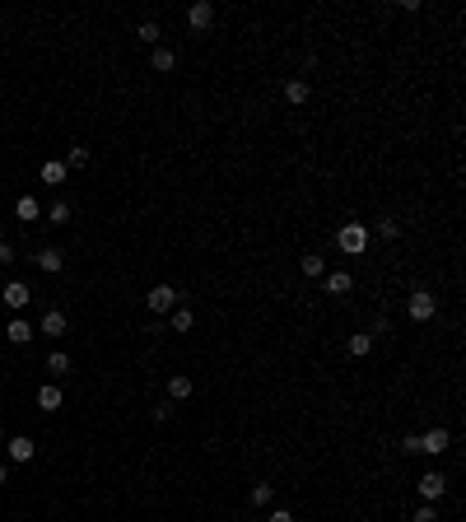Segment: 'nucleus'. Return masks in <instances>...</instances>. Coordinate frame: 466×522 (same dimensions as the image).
I'll return each instance as SVG.
<instances>
[{
    "label": "nucleus",
    "instance_id": "obj_1",
    "mask_svg": "<svg viewBox=\"0 0 466 522\" xmlns=\"http://www.w3.org/2000/svg\"><path fill=\"white\" fill-rule=\"evenodd\" d=\"M369 224H341V233H336V248L345 252V257H364V248H369Z\"/></svg>",
    "mask_w": 466,
    "mask_h": 522
},
{
    "label": "nucleus",
    "instance_id": "obj_2",
    "mask_svg": "<svg viewBox=\"0 0 466 522\" xmlns=\"http://www.w3.org/2000/svg\"><path fill=\"white\" fill-rule=\"evenodd\" d=\"M177 303H182V294H177L173 285H154V290L145 294V308L150 312H173Z\"/></svg>",
    "mask_w": 466,
    "mask_h": 522
},
{
    "label": "nucleus",
    "instance_id": "obj_3",
    "mask_svg": "<svg viewBox=\"0 0 466 522\" xmlns=\"http://www.w3.org/2000/svg\"><path fill=\"white\" fill-rule=\"evenodd\" d=\"M410 317H415V322H429V317H434V312H438V299H434V294L429 290H410Z\"/></svg>",
    "mask_w": 466,
    "mask_h": 522
},
{
    "label": "nucleus",
    "instance_id": "obj_4",
    "mask_svg": "<svg viewBox=\"0 0 466 522\" xmlns=\"http://www.w3.org/2000/svg\"><path fill=\"white\" fill-rule=\"evenodd\" d=\"M443 494H447V476H443V471H425V476H420V499L438 503Z\"/></svg>",
    "mask_w": 466,
    "mask_h": 522
},
{
    "label": "nucleus",
    "instance_id": "obj_5",
    "mask_svg": "<svg viewBox=\"0 0 466 522\" xmlns=\"http://www.w3.org/2000/svg\"><path fill=\"white\" fill-rule=\"evenodd\" d=\"M447 443H452L447 429H425V434H420V452H429V457H443Z\"/></svg>",
    "mask_w": 466,
    "mask_h": 522
},
{
    "label": "nucleus",
    "instance_id": "obj_6",
    "mask_svg": "<svg viewBox=\"0 0 466 522\" xmlns=\"http://www.w3.org/2000/svg\"><path fill=\"white\" fill-rule=\"evenodd\" d=\"M28 299H33V294H28V285H19V280H10V285H5V308H10V312H23V308H28Z\"/></svg>",
    "mask_w": 466,
    "mask_h": 522
},
{
    "label": "nucleus",
    "instance_id": "obj_7",
    "mask_svg": "<svg viewBox=\"0 0 466 522\" xmlns=\"http://www.w3.org/2000/svg\"><path fill=\"white\" fill-rule=\"evenodd\" d=\"M312 98V89H308V79H285V103H290V108H303V103H308Z\"/></svg>",
    "mask_w": 466,
    "mask_h": 522
},
{
    "label": "nucleus",
    "instance_id": "obj_8",
    "mask_svg": "<svg viewBox=\"0 0 466 522\" xmlns=\"http://www.w3.org/2000/svg\"><path fill=\"white\" fill-rule=\"evenodd\" d=\"M187 23H192V28H210L214 23V5L210 0H196L192 10H187Z\"/></svg>",
    "mask_w": 466,
    "mask_h": 522
},
{
    "label": "nucleus",
    "instance_id": "obj_9",
    "mask_svg": "<svg viewBox=\"0 0 466 522\" xmlns=\"http://www.w3.org/2000/svg\"><path fill=\"white\" fill-rule=\"evenodd\" d=\"M33 261H38V271H47V275H61V271H65V257H61L57 248H42Z\"/></svg>",
    "mask_w": 466,
    "mask_h": 522
},
{
    "label": "nucleus",
    "instance_id": "obj_10",
    "mask_svg": "<svg viewBox=\"0 0 466 522\" xmlns=\"http://www.w3.org/2000/svg\"><path fill=\"white\" fill-rule=\"evenodd\" d=\"M5 452H10V462H33V452H38V448H33V439H10V443H5Z\"/></svg>",
    "mask_w": 466,
    "mask_h": 522
},
{
    "label": "nucleus",
    "instance_id": "obj_11",
    "mask_svg": "<svg viewBox=\"0 0 466 522\" xmlns=\"http://www.w3.org/2000/svg\"><path fill=\"white\" fill-rule=\"evenodd\" d=\"M187 396H192V378H187V373H173V378H168V401H187Z\"/></svg>",
    "mask_w": 466,
    "mask_h": 522
},
{
    "label": "nucleus",
    "instance_id": "obj_12",
    "mask_svg": "<svg viewBox=\"0 0 466 522\" xmlns=\"http://www.w3.org/2000/svg\"><path fill=\"white\" fill-rule=\"evenodd\" d=\"M150 66H154L159 75H168V70H177V52H173V47H154V57H150Z\"/></svg>",
    "mask_w": 466,
    "mask_h": 522
},
{
    "label": "nucleus",
    "instance_id": "obj_13",
    "mask_svg": "<svg viewBox=\"0 0 466 522\" xmlns=\"http://www.w3.org/2000/svg\"><path fill=\"white\" fill-rule=\"evenodd\" d=\"M350 290H354V275H350V271H331L327 275V294L341 299V294H350Z\"/></svg>",
    "mask_w": 466,
    "mask_h": 522
},
{
    "label": "nucleus",
    "instance_id": "obj_14",
    "mask_svg": "<svg viewBox=\"0 0 466 522\" xmlns=\"http://www.w3.org/2000/svg\"><path fill=\"white\" fill-rule=\"evenodd\" d=\"M14 214H19L23 224H33V219H38V214H42L38 196H19V201H14Z\"/></svg>",
    "mask_w": 466,
    "mask_h": 522
},
{
    "label": "nucleus",
    "instance_id": "obj_15",
    "mask_svg": "<svg viewBox=\"0 0 466 522\" xmlns=\"http://www.w3.org/2000/svg\"><path fill=\"white\" fill-rule=\"evenodd\" d=\"M42 336H65V312L61 308L42 312Z\"/></svg>",
    "mask_w": 466,
    "mask_h": 522
},
{
    "label": "nucleus",
    "instance_id": "obj_16",
    "mask_svg": "<svg viewBox=\"0 0 466 522\" xmlns=\"http://www.w3.org/2000/svg\"><path fill=\"white\" fill-rule=\"evenodd\" d=\"M61 401H65V396H61V387H57V383L38 387V406H42V410H61Z\"/></svg>",
    "mask_w": 466,
    "mask_h": 522
},
{
    "label": "nucleus",
    "instance_id": "obj_17",
    "mask_svg": "<svg viewBox=\"0 0 466 522\" xmlns=\"http://www.w3.org/2000/svg\"><path fill=\"white\" fill-rule=\"evenodd\" d=\"M168 322H173V331H177V336H182V331H192V327H196V312H192V308H182V303H177V308L168 312Z\"/></svg>",
    "mask_w": 466,
    "mask_h": 522
},
{
    "label": "nucleus",
    "instance_id": "obj_18",
    "mask_svg": "<svg viewBox=\"0 0 466 522\" xmlns=\"http://www.w3.org/2000/svg\"><path fill=\"white\" fill-rule=\"evenodd\" d=\"M298 271L312 275V280H317V275H327V257H322V252H308V257L298 261Z\"/></svg>",
    "mask_w": 466,
    "mask_h": 522
},
{
    "label": "nucleus",
    "instance_id": "obj_19",
    "mask_svg": "<svg viewBox=\"0 0 466 522\" xmlns=\"http://www.w3.org/2000/svg\"><path fill=\"white\" fill-rule=\"evenodd\" d=\"M42 182H47V187H61V182H65V163H61V159H47V163H42Z\"/></svg>",
    "mask_w": 466,
    "mask_h": 522
},
{
    "label": "nucleus",
    "instance_id": "obj_20",
    "mask_svg": "<svg viewBox=\"0 0 466 522\" xmlns=\"http://www.w3.org/2000/svg\"><path fill=\"white\" fill-rule=\"evenodd\" d=\"M47 373H52V378H65V373H70V354H65V350H52V354H47Z\"/></svg>",
    "mask_w": 466,
    "mask_h": 522
},
{
    "label": "nucleus",
    "instance_id": "obj_21",
    "mask_svg": "<svg viewBox=\"0 0 466 522\" xmlns=\"http://www.w3.org/2000/svg\"><path fill=\"white\" fill-rule=\"evenodd\" d=\"M350 354H354V359L373 354V336H369V331H354V336H350Z\"/></svg>",
    "mask_w": 466,
    "mask_h": 522
},
{
    "label": "nucleus",
    "instance_id": "obj_22",
    "mask_svg": "<svg viewBox=\"0 0 466 522\" xmlns=\"http://www.w3.org/2000/svg\"><path fill=\"white\" fill-rule=\"evenodd\" d=\"M5 336H10L14 345H28V341H33V327H28L23 317H14V322H10V331H5Z\"/></svg>",
    "mask_w": 466,
    "mask_h": 522
},
{
    "label": "nucleus",
    "instance_id": "obj_23",
    "mask_svg": "<svg viewBox=\"0 0 466 522\" xmlns=\"http://www.w3.org/2000/svg\"><path fill=\"white\" fill-rule=\"evenodd\" d=\"M136 38L145 42V47H159V38H163V33H159V23H154V19H145V23H140V33H136Z\"/></svg>",
    "mask_w": 466,
    "mask_h": 522
},
{
    "label": "nucleus",
    "instance_id": "obj_24",
    "mask_svg": "<svg viewBox=\"0 0 466 522\" xmlns=\"http://www.w3.org/2000/svg\"><path fill=\"white\" fill-rule=\"evenodd\" d=\"M271 499H275V485H266V481L252 485V508H266Z\"/></svg>",
    "mask_w": 466,
    "mask_h": 522
},
{
    "label": "nucleus",
    "instance_id": "obj_25",
    "mask_svg": "<svg viewBox=\"0 0 466 522\" xmlns=\"http://www.w3.org/2000/svg\"><path fill=\"white\" fill-rule=\"evenodd\" d=\"M61 163H65V168H84V163H89V150H84V145H75V150H65V159H61Z\"/></svg>",
    "mask_w": 466,
    "mask_h": 522
},
{
    "label": "nucleus",
    "instance_id": "obj_26",
    "mask_svg": "<svg viewBox=\"0 0 466 522\" xmlns=\"http://www.w3.org/2000/svg\"><path fill=\"white\" fill-rule=\"evenodd\" d=\"M378 238L396 243V238H401V219H378Z\"/></svg>",
    "mask_w": 466,
    "mask_h": 522
},
{
    "label": "nucleus",
    "instance_id": "obj_27",
    "mask_svg": "<svg viewBox=\"0 0 466 522\" xmlns=\"http://www.w3.org/2000/svg\"><path fill=\"white\" fill-rule=\"evenodd\" d=\"M47 219H52V224H65V219H70V205H65V201H57V205L47 210Z\"/></svg>",
    "mask_w": 466,
    "mask_h": 522
},
{
    "label": "nucleus",
    "instance_id": "obj_28",
    "mask_svg": "<svg viewBox=\"0 0 466 522\" xmlns=\"http://www.w3.org/2000/svg\"><path fill=\"white\" fill-rule=\"evenodd\" d=\"M150 415H154L159 425H163V420H168V415H173V401H154V406H150Z\"/></svg>",
    "mask_w": 466,
    "mask_h": 522
},
{
    "label": "nucleus",
    "instance_id": "obj_29",
    "mask_svg": "<svg viewBox=\"0 0 466 522\" xmlns=\"http://www.w3.org/2000/svg\"><path fill=\"white\" fill-rule=\"evenodd\" d=\"M415 522H438V508H434V503H420V508H415Z\"/></svg>",
    "mask_w": 466,
    "mask_h": 522
},
{
    "label": "nucleus",
    "instance_id": "obj_30",
    "mask_svg": "<svg viewBox=\"0 0 466 522\" xmlns=\"http://www.w3.org/2000/svg\"><path fill=\"white\" fill-rule=\"evenodd\" d=\"M401 452L415 457V452H420V434H406V439H401Z\"/></svg>",
    "mask_w": 466,
    "mask_h": 522
},
{
    "label": "nucleus",
    "instance_id": "obj_31",
    "mask_svg": "<svg viewBox=\"0 0 466 522\" xmlns=\"http://www.w3.org/2000/svg\"><path fill=\"white\" fill-rule=\"evenodd\" d=\"M14 261V243H0V266H10Z\"/></svg>",
    "mask_w": 466,
    "mask_h": 522
},
{
    "label": "nucleus",
    "instance_id": "obj_32",
    "mask_svg": "<svg viewBox=\"0 0 466 522\" xmlns=\"http://www.w3.org/2000/svg\"><path fill=\"white\" fill-rule=\"evenodd\" d=\"M266 522H294V518H290V508H275V513H271Z\"/></svg>",
    "mask_w": 466,
    "mask_h": 522
},
{
    "label": "nucleus",
    "instance_id": "obj_33",
    "mask_svg": "<svg viewBox=\"0 0 466 522\" xmlns=\"http://www.w3.org/2000/svg\"><path fill=\"white\" fill-rule=\"evenodd\" d=\"M5 476H10V466H5V462H0V485H5Z\"/></svg>",
    "mask_w": 466,
    "mask_h": 522
},
{
    "label": "nucleus",
    "instance_id": "obj_34",
    "mask_svg": "<svg viewBox=\"0 0 466 522\" xmlns=\"http://www.w3.org/2000/svg\"><path fill=\"white\" fill-rule=\"evenodd\" d=\"M0 439H5V425H0Z\"/></svg>",
    "mask_w": 466,
    "mask_h": 522
}]
</instances>
